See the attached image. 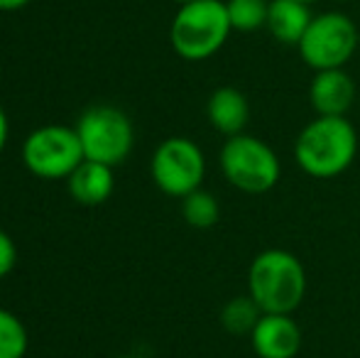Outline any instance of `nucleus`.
Listing matches in <instances>:
<instances>
[{
  "label": "nucleus",
  "mask_w": 360,
  "mask_h": 358,
  "mask_svg": "<svg viewBox=\"0 0 360 358\" xmlns=\"http://www.w3.org/2000/svg\"><path fill=\"white\" fill-rule=\"evenodd\" d=\"M15 263H18V248H15V241L10 238V234H5L0 229V280L8 277L10 272L15 270Z\"/></svg>",
  "instance_id": "nucleus-18"
},
{
  "label": "nucleus",
  "mask_w": 360,
  "mask_h": 358,
  "mask_svg": "<svg viewBox=\"0 0 360 358\" xmlns=\"http://www.w3.org/2000/svg\"><path fill=\"white\" fill-rule=\"evenodd\" d=\"M358 49V27L343 13H321L311 20L299 42V54L314 69H343Z\"/></svg>",
  "instance_id": "nucleus-7"
},
{
  "label": "nucleus",
  "mask_w": 360,
  "mask_h": 358,
  "mask_svg": "<svg viewBox=\"0 0 360 358\" xmlns=\"http://www.w3.org/2000/svg\"><path fill=\"white\" fill-rule=\"evenodd\" d=\"M30 0H0V10L3 13H13V10H20V8H25Z\"/></svg>",
  "instance_id": "nucleus-20"
},
{
  "label": "nucleus",
  "mask_w": 360,
  "mask_h": 358,
  "mask_svg": "<svg viewBox=\"0 0 360 358\" xmlns=\"http://www.w3.org/2000/svg\"><path fill=\"white\" fill-rule=\"evenodd\" d=\"M358 155V133L351 120L319 115L299 133L294 143L297 165L316 179H331L343 174Z\"/></svg>",
  "instance_id": "nucleus-1"
},
{
  "label": "nucleus",
  "mask_w": 360,
  "mask_h": 358,
  "mask_svg": "<svg viewBox=\"0 0 360 358\" xmlns=\"http://www.w3.org/2000/svg\"><path fill=\"white\" fill-rule=\"evenodd\" d=\"M152 179L165 194L179 196L201 189L206 174V160L201 148L189 138H167L152 155Z\"/></svg>",
  "instance_id": "nucleus-8"
},
{
  "label": "nucleus",
  "mask_w": 360,
  "mask_h": 358,
  "mask_svg": "<svg viewBox=\"0 0 360 358\" xmlns=\"http://www.w3.org/2000/svg\"><path fill=\"white\" fill-rule=\"evenodd\" d=\"M299 3H307V5H311V3H319V0H299Z\"/></svg>",
  "instance_id": "nucleus-21"
},
{
  "label": "nucleus",
  "mask_w": 360,
  "mask_h": 358,
  "mask_svg": "<svg viewBox=\"0 0 360 358\" xmlns=\"http://www.w3.org/2000/svg\"><path fill=\"white\" fill-rule=\"evenodd\" d=\"M206 115H209V123L218 133L233 138V135H240L248 120H250V103H248L243 91L233 87H221L209 96Z\"/></svg>",
  "instance_id": "nucleus-11"
},
{
  "label": "nucleus",
  "mask_w": 360,
  "mask_h": 358,
  "mask_svg": "<svg viewBox=\"0 0 360 358\" xmlns=\"http://www.w3.org/2000/svg\"><path fill=\"white\" fill-rule=\"evenodd\" d=\"M250 344L260 358H294L302 349V329L289 314H262Z\"/></svg>",
  "instance_id": "nucleus-9"
},
{
  "label": "nucleus",
  "mask_w": 360,
  "mask_h": 358,
  "mask_svg": "<svg viewBox=\"0 0 360 358\" xmlns=\"http://www.w3.org/2000/svg\"><path fill=\"white\" fill-rule=\"evenodd\" d=\"M221 170L236 189L265 194L280 181V160L272 148L252 135H233L221 150Z\"/></svg>",
  "instance_id": "nucleus-5"
},
{
  "label": "nucleus",
  "mask_w": 360,
  "mask_h": 358,
  "mask_svg": "<svg viewBox=\"0 0 360 358\" xmlns=\"http://www.w3.org/2000/svg\"><path fill=\"white\" fill-rule=\"evenodd\" d=\"M314 15L309 13L307 3L299 0H270V13H267V25L270 34L282 44L302 42L304 32L311 25Z\"/></svg>",
  "instance_id": "nucleus-13"
},
{
  "label": "nucleus",
  "mask_w": 360,
  "mask_h": 358,
  "mask_svg": "<svg viewBox=\"0 0 360 358\" xmlns=\"http://www.w3.org/2000/svg\"><path fill=\"white\" fill-rule=\"evenodd\" d=\"M84 160L79 133L69 125H42L22 143V162L34 177L69 179Z\"/></svg>",
  "instance_id": "nucleus-6"
},
{
  "label": "nucleus",
  "mask_w": 360,
  "mask_h": 358,
  "mask_svg": "<svg viewBox=\"0 0 360 358\" xmlns=\"http://www.w3.org/2000/svg\"><path fill=\"white\" fill-rule=\"evenodd\" d=\"M84 158L91 162L118 167L128 160L135 145V130L130 118L115 106H91L76 123Z\"/></svg>",
  "instance_id": "nucleus-4"
},
{
  "label": "nucleus",
  "mask_w": 360,
  "mask_h": 358,
  "mask_svg": "<svg viewBox=\"0 0 360 358\" xmlns=\"http://www.w3.org/2000/svg\"><path fill=\"white\" fill-rule=\"evenodd\" d=\"M67 184H69V194H72L79 204L101 206L103 201L110 199V194H113V189H115L113 167L84 160L72 172V177L67 179Z\"/></svg>",
  "instance_id": "nucleus-12"
},
{
  "label": "nucleus",
  "mask_w": 360,
  "mask_h": 358,
  "mask_svg": "<svg viewBox=\"0 0 360 358\" xmlns=\"http://www.w3.org/2000/svg\"><path fill=\"white\" fill-rule=\"evenodd\" d=\"M226 10L236 32H255L267 25L270 0H228Z\"/></svg>",
  "instance_id": "nucleus-16"
},
{
  "label": "nucleus",
  "mask_w": 360,
  "mask_h": 358,
  "mask_svg": "<svg viewBox=\"0 0 360 358\" xmlns=\"http://www.w3.org/2000/svg\"><path fill=\"white\" fill-rule=\"evenodd\" d=\"M8 133H10L8 115H5V110L0 108V153H3V150H5V143H8Z\"/></svg>",
  "instance_id": "nucleus-19"
},
{
  "label": "nucleus",
  "mask_w": 360,
  "mask_h": 358,
  "mask_svg": "<svg viewBox=\"0 0 360 358\" xmlns=\"http://www.w3.org/2000/svg\"><path fill=\"white\" fill-rule=\"evenodd\" d=\"M30 336L20 317L0 307V358H25Z\"/></svg>",
  "instance_id": "nucleus-17"
},
{
  "label": "nucleus",
  "mask_w": 360,
  "mask_h": 358,
  "mask_svg": "<svg viewBox=\"0 0 360 358\" xmlns=\"http://www.w3.org/2000/svg\"><path fill=\"white\" fill-rule=\"evenodd\" d=\"M172 3H179V5H184V3H191V0H172Z\"/></svg>",
  "instance_id": "nucleus-22"
},
{
  "label": "nucleus",
  "mask_w": 360,
  "mask_h": 358,
  "mask_svg": "<svg viewBox=\"0 0 360 358\" xmlns=\"http://www.w3.org/2000/svg\"><path fill=\"white\" fill-rule=\"evenodd\" d=\"M181 216L194 229H211L221 219V206L211 191L196 189L181 199Z\"/></svg>",
  "instance_id": "nucleus-15"
},
{
  "label": "nucleus",
  "mask_w": 360,
  "mask_h": 358,
  "mask_svg": "<svg viewBox=\"0 0 360 358\" xmlns=\"http://www.w3.org/2000/svg\"><path fill=\"white\" fill-rule=\"evenodd\" d=\"M309 101L319 115L343 118L356 101V82L346 69H326L316 72L311 87H309Z\"/></svg>",
  "instance_id": "nucleus-10"
},
{
  "label": "nucleus",
  "mask_w": 360,
  "mask_h": 358,
  "mask_svg": "<svg viewBox=\"0 0 360 358\" xmlns=\"http://www.w3.org/2000/svg\"><path fill=\"white\" fill-rule=\"evenodd\" d=\"M118 358H140V356H128V354H125V356H118Z\"/></svg>",
  "instance_id": "nucleus-23"
},
{
  "label": "nucleus",
  "mask_w": 360,
  "mask_h": 358,
  "mask_svg": "<svg viewBox=\"0 0 360 358\" xmlns=\"http://www.w3.org/2000/svg\"><path fill=\"white\" fill-rule=\"evenodd\" d=\"M260 317H262V309L257 307V302L252 300L250 295L233 297L221 309V324H223V329L233 336L252 334V329H255V324L260 321Z\"/></svg>",
  "instance_id": "nucleus-14"
},
{
  "label": "nucleus",
  "mask_w": 360,
  "mask_h": 358,
  "mask_svg": "<svg viewBox=\"0 0 360 358\" xmlns=\"http://www.w3.org/2000/svg\"><path fill=\"white\" fill-rule=\"evenodd\" d=\"M248 295L262 314H292L307 295V272L302 260L282 248L255 255L248 272Z\"/></svg>",
  "instance_id": "nucleus-2"
},
{
  "label": "nucleus",
  "mask_w": 360,
  "mask_h": 358,
  "mask_svg": "<svg viewBox=\"0 0 360 358\" xmlns=\"http://www.w3.org/2000/svg\"><path fill=\"white\" fill-rule=\"evenodd\" d=\"M233 32L226 3L191 0L179 5L169 27L172 49L186 62H204L214 57Z\"/></svg>",
  "instance_id": "nucleus-3"
}]
</instances>
